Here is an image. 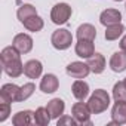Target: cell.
<instances>
[{
    "label": "cell",
    "instance_id": "6da1fadb",
    "mask_svg": "<svg viewBox=\"0 0 126 126\" xmlns=\"http://www.w3.org/2000/svg\"><path fill=\"white\" fill-rule=\"evenodd\" d=\"M88 105H89L92 114H99V113H102V111H105L108 108V105H110V95L104 89H96L91 95V98L88 101Z\"/></svg>",
    "mask_w": 126,
    "mask_h": 126
},
{
    "label": "cell",
    "instance_id": "7a4b0ae2",
    "mask_svg": "<svg viewBox=\"0 0 126 126\" xmlns=\"http://www.w3.org/2000/svg\"><path fill=\"white\" fill-rule=\"evenodd\" d=\"M50 43L58 50H65V49H68L71 46L73 36L67 28H59V30L53 31V34L50 37Z\"/></svg>",
    "mask_w": 126,
    "mask_h": 126
},
{
    "label": "cell",
    "instance_id": "3957f363",
    "mask_svg": "<svg viewBox=\"0 0 126 126\" xmlns=\"http://www.w3.org/2000/svg\"><path fill=\"white\" fill-rule=\"evenodd\" d=\"M71 6L68 3H58L52 8L50 11V19L53 24L56 25H62V24H65L70 16H71Z\"/></svg>",
    "mask_w": 126,
    "mask_h": 126
},
{
    "label": "cell",
    "instance_id": "277c9868",
    "mask_svg": "<svg viewBox=\"0 0 126 126\" xmlns=\"http://www.w3.org/2000/svg\"><path fill=\"white\" fill-rule=\"evenodd\" d=\"M73 111V117L77 120V123L80 125H91V108L88 104H83V102H76L71 108Z\"/></svg>",
    "mask_w": 126,
    "mask_h": 126
},
{
    "label": "cell",
    "instance_id": "5b68a950",
    "mask_svg": "<svg viewBox=\"0 0 126 126\" xmlns=\"http://www.w3.org/2000/svg\"><path fill=\"white\" fill-rule=\"evenodd\" d=\"M19 91L21 88L14 85V83H6L3 85L2 91H0V101H3V102H16L19 99Z\"/></svg>",
    "mask_w": 126,
    "mask_h": 126
},
{
    "label": "cell",
    "instance_id": "8992f818",
    "mask_svg": "<svg viewBox=\"0 0 126 126\" xmlns=\"http://www.w3.org/2000/svg\"><path fill=\"white\" fill-rule=\"evenodd\" d=\"M65 71H67V74L71 76L73 79H85V77L91 73V68H89L88 64H85V62L76 61V62H71V64L67 65Z\"/></svg>",
    "mask_w": 126,
    "mask_h": 126
},
{
    "label": "cell",
    "instance_id": "52a82bcc",
    "mask_svg": "<svg viewBox=\"0 0 126 126\" xmlns=\"http://www.w3.org/2000/svg\"><path fill=\"white\" fill-rule=\"evenodd\" d=\"M12 46L22 55V53H28L31 49H33V39L28 36V34H24V33H19L14 37V42H12Z\"/></svg>",
    "mask_w": 126,
    "mask_h": 126
},
{
    "label": "cell",
    "instance_id": "ba28073f",
    "mask_svg": "<svg viewBox=\"0 0 126 126\" xmlns=\"http://www.w3.org/2000/svg\"><path fill=\"white\" fill-rule=\"evenodd\" d=\"M126 123V101H116L111 111L110 125H125Z\"/></svg>",
    "mask_w": 126,
    "mask_h": 126
},
{
    "label": "cell",
    "instance_id": "9c48e42d",
    "mask_svg": "<svg viewBox=\"0 0 126 126\" xmlns=\"http://www.w3.org/2000/svg\"><path fill=\"white\" fill-rule=\"evenodd\" d=\"M3 70L5 73L9 76V77H19L22 73H24V65L21 62V58L18 59H12V61H8V62H3Z\"/></svg>",
    "mask_w": 126,
    "mask_h": 126
},
{
    "label": "cell",
    "instance_id": "30bf717a",
    "mask_svg": "<svg viewBox=\"0 0 126 126\" xmlns=\"http://www.w3.org/2000/svg\"><path fill=\"white\" fill-rule=\"evenodd\" d=\"M110 68L114 73H122L126 70V52H114L110 58Z\"/></svg>",
    "mask_w": 126,
    "mask_h": 126
},
{
    "label": "cell",
    "instance_id": "8fae6325",
    "mask_svg": "<svg viewBox=\"0 0 126 126\" xmlns=\"http://www.w3.org/2000/svg\"><path fill=\"white\" fill-rule=\"evenodd\" d=\"M59 82L55 74H45L42 82H40V91L45 94H53L58 91Z\"/></svg>",
    "mask_w": 126,
    "mask_h": 126
},
{
    "label": "cell",
    "instance_id": "7c38bea8",
    "mask_svg": "<svg viewBox=\"0 0 126 126\" xmlns=\"http://www.w3.org/2000/svg\"><path fill=\"white\" fill-rule=\"evenodd\" d=\"M42 71H43V65L37 59H31V61H28V62L24 64V74L28 79H39Z\"/></svg>",
    "mask_w": 126,
    "mask_h": 126
},
{
    "label": "cell",
    "instance_id": "4fadbf2b",
    "mask_svg": "<svg viewBox=\"0 0 126 126\" xmlns=\"http://www.w3.org/2000/svg\"><path fill=\"white\" fill-rule=\"evenodd\" d=\"M94 40H79L76 43V53L80 56V58H91L94 53H95V47H94Z\"/></svg>",
    "mask_w": 126,
    "mask_h": 126
},
{
    "label": "cell",
    "instance_id": "5bb4252c",
    "mask_svg": "<svg viewBox=\"0 0 126 126\" xmlns=\"http://www.w3.org/2000/svg\"><path fill=\"white\" fill-rule=\"evenodd\" d=\"M88 65L92 73L101 74L105 70V58L101 53H94L91 58H88Z\"/></svg>",
    "mask_w": 126,
    "mask_h": 126
},
{
    "label": "cell",
    "instance_id": "9a60e30c",
    "mask_svg": "<svg viewBox=\"0 0 126 126\" xmlns=\"http://www.w3.org/2000/svg\"><path fill=\"white\" fill-rule=\"evenodd\" d=\"M99 21L102 25H113V24H119L122 21V14L117 11V9H105L101 16H99Z\"/></svg>",
    "mask_w": 126,
    "mask_h": 126
},
{
    "label": "cell",
    "instance_id": "2e32d148",
    "mask_svg": "<svg viewBox=\"0 0 126 126\" xmlns=\"http://www.w3.org/2000/svg\"><path fill=\"white\" fill-rule=\"evenodd\" d=\"M46 108H47V111L50 113V117H52V119H59L62 114H64L65 104H64V101L59 99V98H53V99H50V101L47 102Z\"/></svg>",
    "mask_w": 126,
    "mask_h": 126
},
{
    "label": "cell",
    "instance_id": "e0dca14e",
    "mask_svg": "<svg viewBox=\"0 0 126 126\" xmlns=\"http://www.w3.org/2000/svg\"><path fill=\"white\" fill-rule=\"evenodd\" d=\"M12 123L15 126H28L31 123H34V113L30 110H24V111H18L14 117H12Z\"/></svg>",
    "mask_w": 126,
    "mask_h": 126
},
{
    "label": "cell",
    "instance_id": "ac0fdd59",
    "mask_svg": "<svg viewBox=\"0 0 126 126\" xmlns=\"http://www.w3.org/2000/svg\"><path fill=\"white\" fill-rule=\"evenodd\" d=\"M71 92H73L74 98H77L79 101H83L89 95V85L86 82H83L82 79H77L71 86Z\"/></svg>",
    "mask_w": 126,
    "mask_h": 126
},
{
    "label": "cell",
    "instance_id": "d6986e66",
    "mask_svg": "<svg viewBox=\"0 0 126 126\" xmlns=\"http://www.w3.org/2000/svg\"><path fill=\"white\" fill-rule=\"evenodd\" d=\"M96 37V28L91 24H82L77 28V39L79 40H94Z\"/></svg>",
    "mask_w": 126,
    "mask_h": 126
},
{
    "label": "cell",
    "instance_id": "ffe728a7",
    "mask_svg": "<svg viewBox=\"0 0 126 126\" xmlns=\"http://www.w3.org/2000/svg\"><path fill=\"white\" fill-rule=\"evenodd\" d=\"M50 113L47 111V108L45 107H39L34 113V123L39 126H47L50 122Z\"/></svg>",
    "mask_w": 126,
    "mask_h": 126
},
{
    "label": "cell",
    "instance_id": "44dd1931",
    "mask_svg": "<svg viewBox=\"0 0 126 126\" xmlns=\"http://www.w3.org/2000/svg\"><path fill=\"white\" fill-rule=\"evenodd\" d=\"M125 31V27L122 25V22L119 24H113V25H107V30H105V39L107 40H117Z\"/></svg>",
    "mask_w": 126,
    "mask_h": 126
},
{
    "label": "cell",
    "instance_id": "7402d4cb",
    "mask_svg": "<svg viewBox=\"0 0 126 126\" xmlns=\"http://www.w3.org/2000/svg\"><path fill=\"white\" fill-rule=\"evenodd\" d=\"M22 24H24V27H25L28 31H33V33L40 31V30L43 28V19H42L39 15H34V16L27 18Z\"/></svg>",
    "mask_w": 126,
    "mask_h": 126
},
{
    "label": "cell",
    "instance_id": "603a6c76",
    "mask_svg": "<svg viewBox=\"0 0 126 126\" xmlns=\"http://www.w3.org/2000/svg\"><path fill=\"white\" fill-rule=\"evenodd\" d=\"M34 15H37V11H36V8L33 5H22L16 12V16H18V19L21 22H24L27 18L34 16Z\"/></svg>",
    "mask_w": 126,
    "mask_h": 126
},
{
    "label": "cell",
    "instance_id": "cb8c5ba5",
    "mask_svg": "<svg viewBox=\"0 0 126 126\" xmlns=\"http://www.w3.org/2000/svg\"><path fill=\"white\" fill-rule=\"evenodd\" d=\"M0 58H2V64H3V62H8V61L21 58V53H19L14 46H8V47H5V49L2 50V55H0Z\"/></svg>",
    "mask_w": 126,
    "mask_h": 126
},
{
    "label": "cell",
    "instance_id": "d4e9b609",
    "mask_svg": "<svg viewBox=\"0 0 126 126\" xmlns=\"http://www.w3.org/2000/svg\"><path fill=\"white\" fill-rule=\"evenodd\" d=\"M114 101H126V85L125 82H117L113 88Z\"/></svg>",
    "mask_w": 126,
    "mask_h": 126
},
{
    "label": "cell",
    "instance_id": "484cf974",
    "mask_svg": "<svg viewBox=\"0 0 126 126\" xmlns=\"http://www.w3.org/2000/svg\"><path fill=\"white\" fill-rule=\"evenodd\" d=\"M34 91H36V86H34V83H24L22 86H21V91H19V102H22V101H25V99H28L33 94H34Z\"/></svg>",
    "mask_w": 126,
    "mask_h": 126
},
{
    "label": "cell",
    "instance_id": "4316f807",
    "mask_svg": "<svg viewBox=\"0 0 126 126\" xmlns=\"http://www.w3.org/2000/svg\"><path fill=\"white\" fill-rule=\"evenodd\" d=\"M11 114V104L0 101V122H5Z\"/></svg>",
    "mask_w": 126,
    "mask_h": 126
},
{
    "label": "cell",
    "instance_id": "83f0119b",
    "mask_svg": "<svg viewBox=\"0 0 126 126\" xmlns=\"http://www.w3.org/2000/svg\"><path fill=\"white\" fill-rule=\"evenodd\" d=\"M58 126H64V125H68V126H76L77 125V120L74 117H68V116H61L56 122Z\"/></svg>",
    "mask_w": 126,
    "mask_h": 126
},
{
    "label": "cell",
    "instance_id": "f1b7e54d",
    "mask_svg": "<svg viewBox=\"0 0 126 126\" xmlns=\"http://www.w3.org/2000/svg\"><path fill=\"white\" fill-rule=\"evenodd\" d=\"M120 49L123 50V52H126V34L122 37V40H120Z\"/></svg>",
    "mask_w": 126,
    "mask_h": 126
},
{
    "label": "cell",
    "instance_id": "f546056e",
    "mask_svg": "<svg viewBox=\"0 0 126 126\" xmlns=\"http://www.w3.org/2000/svg\"><path fill=\"white\" fill-rule=\"evenodd\" d=\"M114 2H122V0H114Z\"/></svg>",
    "mask_w": 126,
    "mask_h": 126
},
{
    "label": "cell",
    "instance_id": "4dcf8cb0",
    "mask_svg": "<svg viewBox=\"0 0 126 126\" xmlns=\"http://www.w3.org/2000/svg\"><path fill=\"white\" fill-rule=\"evenodd\" d=\"M123 82H125V85H126V79H125V80H123Z\"/></svg>",
    "mask_w": 126,
    "mask_h": 126
}]
</instances>
